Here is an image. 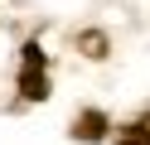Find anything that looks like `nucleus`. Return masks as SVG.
Returning a JSON list of instances; mask_svg holds the SVG:
<instances>
[{"mask_svg": "<svg viewBox=\"0 0 150 145\" xmlns=\"http://www.w3.org/2000/svg\"><path fill=\"white\" fill-rule=\"evenodd\" d=\"M20 92L29 97V102H44V97H49V63H44V48H39V44H24Z\"/></svg>", "mask_w": 150, "mask_h": 145, "instance_id": "nucleus-1", "label": "nucleus"}, {"mask_svg": "<svg viewBox=\"0 0 150 145\" xmlns=\"http://www.w3.org/2000/svg\"><path fill=\"white\" fill-rule=\"evenodd\" d=\"M73 135H82V140H102V135H107V116H102V111H87L78 126H73Z\"/></svg>", "mask_w": 150, "mask_h": 145, "instance_id": "nucleus-3", "label": "nucleus"}, {"mask_svg": "<svg viewBox=\"0 0 150 145\" xmlns=\"http://www.w3.org/2000/svg\"><path fill=\"white\" fill-rule=\"evenodd\" d=\"M116 145H150V116H136L116 131Z\"/></svg>", "mask_w": 150, "mask_h": 145, "instance_id": "nucleus-2", "label": "nucleus"}]
</instances>
